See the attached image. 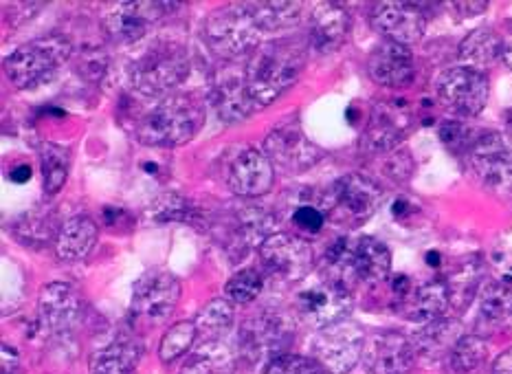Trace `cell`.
Masks as SVG:
<instances>
[{"label":"cell","instance_id":"cell-33","mask_svg":"<svg viewBox=\"0 0 512 374\" xmlns=\"http://www.w3.org/2000/svg\"><path fill=\"white\" fill-rule=\"evenodd\" d=\"M482 315L488 322L508 324L512 322V284L510 280H493L484 286L480 297Z\"/></svg>","mask_w":512,"mask_h":374},{"label":"cell","instance_id":"cell-22","mask_svg":"<svg viewBox=\"0 0 512 374\" xmlns=\"http://www.w3.org/2000/svg\"><path fill=\"white\" fill-rule=\"evenodd\" d=\"M367 71H370L372 80L387 88H400L407 86L414 80V55L403 44L396 42H383L376 47L367 62Z\"/></svg>","mask_w":512,"mask_h":374},{"label":"cell","instance_id":"cell-47","mask_svg":"<svg viewBox=\"0 0 512 374\" xmlns=\"http://www.w3.org/2000/svg\"><path fill=\"white\" fill-rule=\"evenodd\" d=\"M504 62L508 64V69L512 71V42L506 44V49H504Z\"/></svg>","mask_w":512,"mask_h":374},{"label":"cell","instance_id":"cell-15","mask_svg":"<svg viewBox=\"0 0 512 374\" xmlns=\"http://www.w3.org/2000/svg\"><path fill=\"white\" fill-rule=\"evenodd\" d=\"M416 361L411 339L394 333H378L365 341L363 366L367 374H409Z\"/></svg>","mask_w":512,"mask_h":374},{"label":"cell","instance_id":"cell-7","mask_svg":"<svg viewBox=\"0 0 512 374\" xmlns=\"http://www.w3.org/2000/svg\"><path fill=\"white\" fill-rule=\"evenodd\" d=\"M310 350H313V359L328 374H348L363 359L365 335L361 326L339 322L319 330Z\"/></svg>","mask_w":512,"mask_h":374},{"label":"cell","instance_id":"cell-3","mask_svg":"<svg viewBox=\"0 0 512 374\" xmlns=\"http://www.w3.org/2000/svg\"><path fill=\"white\" fill-rule=\"evenodd\" d=\"M128 75L130 84L141 95H165L178 84H183L189 75L187 49L172 40L154 42L130 64Z\"/></svg>","mask_w":512,"mask_h":374},{"label":"cell","instance_id":"cell-37","mask_svg":"<svg viewBox=\"0 0 512 374\" xmlns=\"http://www.w3.org/2000/svg\"><path fill=\"white\" fill-rule=\"evenodd\" d=\"M264 280L260 271L255 269H242L225 286V297L231 304H251L255 297L260 295Z\"/></svg>","mask_w":512,"mask_h":374},{"label":"cell","instance_id":"cell-31","mask_svg":"<svg viewBox=\"0 0 512 374\" xmlns=\"http://www.w3.org/2000/svg\"><path fill=\"white\" fill-rule=\"evenodd\" d=\"M244 7L262 31L293 27L304 11V3H244Z\"/></svg>","mask_w":512,"mask_h":374},{"label":"cell","instance_id":"cell-8","mask_svg":"<svg viewBox=\"0 0 512 374\" xmlns=\"http://www.w3.org/2000/svg\"><path fill=\"white\" fill-rule=\"evenodd\" d=\"M352 311V295L345 284L337 280L319 282L310 289L302 291L297 297V313L304 322L324 330L345 322V317Z\"/></svg>","mask_w":512,"mask_h":374},{"label":"cell","instance_id":"cell-16","mask_svg":"<svg viewBox=\"0 0 512 374\" xmlns=\"http://www.w3.org/2000/svg\"><path fill=\"white\" fill-rule=\"evenodd\" d=\"M372 25L389 42L409 47L425 36L427 18L414 3H378L372 9Z\"/></svg>","mask_w":512,"mask_h":374},{"label":"cell","instance_id":"cell-4","mask_svg":"<svg viewBox=\"0 0 512 374\" xmlns=\"http://www.w3.org/2000/svg\"><path fill=\"white\" fill-rule=\"evenodd\" d=\"M73 47L62 36H47L22 44L5 58L7 80L20 91L42 86L69 60Z\"/></svg>","mask_w":512,"mask_h":374},{"label":"cell","instance_id":"cell-38","mask_svg":"<svg viewBox=\"0 0 512 374\" xmlns=\"http://www.w3.org/2000/svg\"><path fill=\"white\" fill-rule=\"evenodd\" d=\"M194 214L192 203L187 201L185 196L178 192H165L161 194L152 205L150 216L157 220V223H172V220H189Z\"/></svg>","mask_w":512,"mask_h":374},{"label":"cell","instance_id":"cell-6","mask_svg":"<svg viewBox=\"0 0 512 374\" xmlns=\"http://www.w3.org/2000/svg\"><path fill=\"white\" fill-rule=\"evenodd\" d=\"M469 165L488 192L512 194V139L502 132H486L469 150Z\"/></svg>","mask_w":512,"mask_h":374},{"label":"cell","instance_id":"cell-30","mask_svg":"<svg viewBox=\"0 0 512 374\" xmlns=\"http://www.w3.org/2000/svg\"><path fill=\"white\" fill-rule=\"evenodd\" d=\"M236 357L220 341H207L185 363L183 374H233Z\"/></svg>","mask_w":512,"mask_h":374},{"label":"cell","instance_id":"cell-48","mask_svg":"<svg viewBox=\"0 0 512 374\" xmlns=\"http://www.w3.org/2000/svg\"><path fill=\"white\" fill-rule=\"evenodd\" d=\"M427 260H429V264H431V267H438V264H440V262H438V260H440V256H438V253H433V251L429 253V256H427Z\"/></svg>","mask_w":512,"mask_h":374},{"label":"cell","instance_id":"cell-43","mask_svg":"<svg viewBox=\"0 0 512 374\" xmlns=\"http://www.w3.org/2000/svg\"><path fill=\"white\" fill-rule=\"evenodd\" d=\"M18 366H20V359H18L16 348L5 344L3 355H0V374H18Z\"/></svg>","mask_w":512,"mask_h":374},{"label":"cell","instance_id":"cell-20","mask_svg":"<svg viewBox=\"0 0 512 374\" xmlns=\"http://www.w3.org/2000/svg\"><path fill=\"white\" fill-rule=\"evenodd\" d=\"M350 16L337 3H317L308 16V44L310 49L326 55L335 53L348 40Z\"/></svg>","mask_w":512,"mask_h":374},{"label":"cell","instance_id":"cell-40","mask_svg":"<svg viewBox=\"0 0 512 374\" xmlns=\"http://www.w3.org/2000/svg\"><path fill=\"white\" fill-rule=\"evenodd\" d=\"M324 214L319 212L315 207H299L297 212L293 214V223L302 229L308 231V234H317L324 227Z\"/></svg>","mask_w":512,"mask_h":374},{"label":"cell","instance_id":"cell-28","mask_svg":"<svg viewBox=\"0 0 512 374\" xmlns=\"http://www.w3.org/2000/svg\"><path fill=\"white\" fill-rule=\"evenodd\" d=\"M504 49L506 44L502 42V38L497 36V31L488 29V27H480L471 31L460 44V60L466 64V69L480 71L491 66L499 55L504 58Z\"/></svg>","mask_w":512,"mask_h":374},{"label":"cell","instance_id":"cell-32","mask_svg":"<svg viewBox=\"0 0 512 374\" xmlns=\"http://www.w3.org/2000/svg\"><path fill=\"white\" fill-rule=\"evenodd\" d=\"M40 163H42V183L44 192L58 194L66 179H69L71 157L64 148L55 146V143H44L40 150Z\"/></svg>","mask_w":512,"mask_h":374},{"label":"cell","instance_id":"cell-5","mask_svg":"<svg viewBox=\"0 0 512 374\" xmlns=\"http://www.w3.org/2000/svg\"><path fill=\"white\" fill-rule=\"evenodd\" d=\"M262 29L244 5L218 9L205 22V42L225 60H238L260 47Z\"/></svg>","mask_w":512,"mask_h":374},{"label":"cell","instance_id":"cell-41","mask_svg":"<svg viewBox=\"0 0 512 374\" xmlns=\"http://www.w3.org/2000/svg\"><path fill=\"white\" fill-rule=\"evenodd\" d=\"M411 168H414V163H411V159H409V152H396L387 161L389 176L398 181H405L411 174Z\"/></svg>","mask_w":512,"mask_h":374},{"label":"cell","instance_id":"cell-17","mask_svg":"<svg viewBox=\"0 0 512 374\" xmlns=\"http://www.w3.org/2000/svg\"><path fill=\"white\" fill-rule=\"evenodd\" d=\"M332 205L354 223L372 218L383 201V190L363 174H345L332 185Z\"/></svg>","mask_w":512,"mask_h":374},{"label":"cell","instance_id":"cell-13","mask_svg":"<svg viewBox=\"0 0 512 374\" xmlns=\"http://www.w3.org/2000/svg\"><path fill=\"white\" fill-rule=\"evenodd\" d=\"M264 150L266 157L288 172H306L324 157L317 143L310 141L295 124L273 130L264 141Z\"/></svg>","mask_w":512,"mask_h":374},{"label":"cell","instance_id":"cell-46","mask_svg":"<svg viewBox=\"0 0 512 374\" xmlns=\"http://www.w3.org/2000/svg\"><path fill=\"white\" fill-rule=\"evenodd\" d=\"M31 165H27V163H22V165H18V168H14L11 170V181L14 183H27L29 179H31Z\"/></svg>","mask_w":512,"mask_h":374},{"label":"cell","instance_id":"cell-27","mask_svg":"<svg viewBox=\"0 0 512 374\" xmlns=\"http://www.w3.org/2000/svg\"><path fill=\"white\" fill-rule=\"evenodd\" d=\"M143 355V346L137 337H117L108 346L95 350L91 359L93 374H132Z\"/></svg>","mask_w":512,"mask_h":374},{"label":"cell","instance_id":"cell-18","mask_svg":"<svg viewBox=\"0 0 512 374\" xmlns=\"http://www.w3.org/2000/svg\"><path fill=\"white\" fill-rule=\"evenodd\" d=\"M275 170L273 161L264 152L247 148L236 154L227 172V183L233 194L242 198H255L266 194L273 187Z\"/></svg>","mask_w":512,"mask_h":374},{"label":"cell","instance_id":"cell-9","mask_svg":"<svg viewBox=\"0 0 512 374\" xmlns=\"http://www.w3.org/2000/svg\"><path fill=\"white\" fill-rule=\"evenodd\" d=\"M295 330L291 322L280 313H264L242 328L240 348L251 361L275 359L288 355V346L293 344ZM266 361V363H269Z\"/></svg>","mask_w":512,"mask_h":374},{"label":"cell","instance_id":"cell-12","mask_svg":"<svg viewBox=\"0 0 512 374\" xmlns=\"http://www.w3.org/2000/svg\"><path fill=\"white\" fill-rule=\"evenodd\" d=\"M174 7L172 3H119L104 16L102 25L110 40L132 44L146 38L154 22L168 16Z\"/></svg>","mask_w":512,"mask_h":374},{"label":"cell","instance_id":"cell-10","mask_svg":"<svg viewBox=\"0 0 512 374\" xmlns=\"http://www.w3.org/2000/svg\"><path fill=\"white\" fill-rule=\"evenodd\" d=\"M488 93H491L488 77L480 71L466 69V66L449 69L438 80V95L442 104L464 117L480 115L488 102Z\"/></svg>","mask_w":512,"mask_h":374},{"label":"cell","instance_id":"cell-24","mask_svg":"<svg viewBox=\"0 0 512 374\" xmlns=\"http://www.w3.org/2000/svg\"><path fill=\"white\" fill-rule=\"evenodd\" d=\"M80 315V295L71 284L51 282L40 291V319L51 333H66Z\"/></svg>","mask_w":512,"mask_h":374},{"label":"cell","instance_id":"cell-14","mask_svg":"<svg viewBox=\"0 0 512 374\" xmlns=\"http://www.w3.org/2000/svg\"><path fill=\"white\" fill-rule=\"evenodd\" d=\"M181 300V284L168 271H150L135 286L132 308L146 317L148 322H163L168 319Z\"/></svg>","mask_w":512,"mask_h":374},{"label":"cell","instance_id":"cell-45","mask_svg":"<svg viewBox=\"0 0 512 374\" xmlns=\"http://www.w3.org/2000/svg\"><path fill=\"white\" fill-rule=\"evenodd\" d=\"M453 9L464 11V16H477L488 9V3H455Z\"/></svg>","mask_w":512,"mask_h":374},{"label":"cell","instance_id":"cell-21","mask_svg":"<svg viewBox=\"0 0 512 374\" xmlns=\"http://www.w3.org/2000/svg\"><path fill=\"white\" fill-rule=\"evenodd\" d=\"M409 126L405 108L392 104H376L370 124L363 130L361 150L370 154H383L394 150Z\"/></svg>","mask_w":512,"mask_h":374},{"label":"cell","instance_id":"cell-11","mask_svg":"<svg viewBox=\"0 0 512 374\" xmlns=\"http://www.w3.org/2000/svg\"><path fill=\"white\" fill-rule=\"evenodd\" d=\"M260 258L277 278L297 282L313 271L315 256L306 240L291 234H273L262 242Z\"/></svg>","mask_w":512,"mask_h":374},{"label":"cell","instance_id":"cell-19","mask_svg":"<svg viewBox=\"0 0 512 374\" xmlns=\"http://www.w3.org/2000/svg\"><path fill=\"white\" fill-rule=\"evenodd\" d=\"M214 104L218 115L229 124H238L253 115L258 108L249 93L247 71L240 66H222L214 82Z\"/></svg>","mask_w":512,"mask_h":374},{"label":"cell","instance_id":"cell-35","mask_svg":"<svg viewBox=\"0 0 512 374\" xmlns=\"http://www.w3.org/2000/svg\"><path fill=\"white\" fill-rule=\"evenodd\" d=\"M194 324L198 328V333H203L207 337H218L222 333H227L233 324V304L227 297H216V300H211L203 311L198 313Z\"/></svg>","mask_w":512,"mask_h":374},{"label":"cell","instance_id":"cell-23","mask_svg":"<svg viewBox=\"0 0 512 374\" xmlns=\"http://www.w3.org/2000/svg\"><path fill=\"white\" fill-rule=\"evenodd\" d=\"M343 269L367 284L383 282L392 271V253L381 240L365 236L352 242Z\"/></svg>","mask_w":512,"mask_h":374},{"label":"cell","instance_id":"cell-26","mask_svg":"<svg viewBox=\"0 0 512 374\" xmlns=\"http://www.w3.org/2000/svg\"><path fill=\"white\" fill-rule=\"evenodd\" d=\"M97 245V225L88 216H73L60 227L55 251L64 262H80L91 256Z\"/></svg>","mask_w":512,"mask_h":374},{"label":"cell","instance_id":"cell-39","mask_svg":"<svg viewBox=\"0 0 512 374\" xmlns=\"http://www.w3.org/2000/svg\"><path fill=\"white\" fill-rule=\"evenodd\" d=\"M262 374H328L315 359L299 355L275 357L264 366Z\"/></svg>","mask_w":512,"mask_h":374},{"label":"cell","instance_id":"cell-29","mask_svg":"<svg viewBox=\"0 0 512 374\" xmlns=\"http://www.w3.org/2000/svg\"><path fill=\"white\" fill-rule=\"evenodd\" d=\"M460 330V322H455V319H436V322L422 328L411 344H414L416 352H422L427 357H438L442 352L451 355L453 346L462 337Z\"/></svg>","mask_w":512,"mask_h":374},{"label":"cell","instance_id":"cell-1","mask_svg":"<svg viewBox=\"0 0 512 374\" xmlns=\"http://www.w3.org/2000/svg\"><path fill=\"white\" fill-rule=\"evenodd\" d=\"M306 66V49L293 40H275L260 44L244 66L249 93L255 108L273 104L291 88Z\"/></svg>","mask_w":512,"mask_h":374},{"label":"cell","instance_id":"cell-2","mask_svg":"<svg viewBox=\"0 0 512 374\" xmlns=\"http://www.w3.org/2000/svg\"><path fill=\"white\" fill-rule=\"evenodd\" d=\"M203 108L189 97H165L159 106L141 119L137 137L141 143L154 148H176L194 139L203 126Z\"/></svg>","mask_w":512,"mask_h":374},{"label":"cell","instance_id":"cell-44","mask_svg":"<svg viewBox=\"0 0 512 374\" xmlns=\"http://www.w3.org/2000/svg\"><path fill=\"white\" fill-rule=\"evenodd\" d=\"M493 374H512V348L504 350L493 363Z\"/></svg>","mask_w":512,"mask_h":374},{"label":"cell","instance_id":"cell-42","mask_svg":"<svg viewBox=\"0 0 512 374\" xmlns=\"http://www.w3.org/2000/svg\"><path fill=\"white\" fill-rule=\"evenodd\" d=\"M466 135H469V132H466V128L462 124H458V121H447V124L440 128L442 141L455 150L466 146Z\"/></svg>","mask_w":512,"mask_h":374},{"label":"cell","instance_id":"cell-36","mask_svg":"<svg viewBox=\"0 0 512 374\" xmlns=\"http://www.w3.org/2000/svg\"><path fill=\"white\" fill-rule=\"evenodd\" d=\"M196 335H198V328H196L194 322L174 324L161 339V346H159L161 361L172 363L178 357H183L185 352H189V348H192Z\"/></svg>","mask_w":512,"mask_h":374},{"label":"cell","instance_id":"cell-25","mask_svg":"<svg viewBox=\"0 0 512 374\" xmlns=\"http://www.w3.org/2000/svg\"><path fill=\"white\" fill-rule=\"evenodd\" d=\"M451 304V291L449 282L444 280H429L420 284L418 289L411 291L403 302H400L398 311L403 313L411 322L431 324L444 315Z\"/></svg>","mask_w":512,"mask_h":374},{"label":"cell","instance_id":"cell-34","mask_svg":"<svg viewBox=\"0 0 512 374\" xmlns=\"http://www.w3.org/2000/svg\"><path fill=\"white\" fill-rule=\"evenodd\" d=\"M488 355V346L482 337L477 335H462L458 344L453 346L449 361L453 372L469 374L482 366Z\"/></svg>","mask_w":512,"mask_h":374}]
</instances>
